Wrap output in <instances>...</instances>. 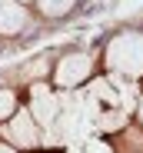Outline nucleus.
Wrapping results in <instances>:
<instances>
[{
  "label": "nucleus",
  "mask_w": 143,
  "mask_h": 153,
  "mask_svg": "<svg viewBox=\"0 0 143 153\" xmlns=\"http://www.w3.org/2000/svg\"><path fill=\"white\" fill-rule=\"evenodd\" d=\"M27 23H30V17L23 10V4H17V0H0V37H13Z\"/></svg>",
  "instance_id": "5"
},
{
  "label": "nucleus",
  "mask_w": 143,
  "mask_h": 153,
  "mask_svg": "<svg viewBox=\"0 0 143 153\" xmlns=\"http://www.w3.org/2000/svg\"><path fill=\"white\" fill-rule=\"evenodd\" d=\"M67 153H113V150L103 140H97V137H87V140L73 143V146H67Z\"/></svg>",
  "instance_id": "7"
},
{
  "label": "nucleus",
  "mask_w": 143,
  "mask_h": 153,
  "mask_svg": "<svg viewBox=\"0 0 143 153\" xmlns=\"http://www.w3.org/2000/svg\"><path fill=\"white\" fill-rule=\"evenodd\" d=\"M136 110H140V120H143V97H140V107H136Z\"/></svg>",
  "instance_id": "10"
},
{
  "label": "nucleus",
  "mask_w": 143,
  "mask_h": 153,
  "mask_svg": "<svg viewBox=\"0 0 143 153\" xmlns=\"http://www.w3.org/2000/svg\"><path fill=\"white\" fill-rule=\"evenodd\" d=\"M0 153H17V146H10V143H0Z\"/></svg>",
  "instance_id": "9"
},
{
  "label": "nucleus",
  "mask_w": 143,
  "mask_h": 153,
  "mask_svg": "<svg viewBox=\"0 0 143 153\" xmlns=\"http://www.w3.org/2000/svg\"><path fill=\"white\" fill-rule=\"evenodd\" d=\"M27 110L33 113V120L47 130V126L60 117V93H53L47 83H37V87L30 90V107H27Z\"/></svg>",
  "instance_id": "4"
},
{
  "label": "nucleus",
  "mask_w": 143,
  "mask_h": 153,
  "mask_svg": "<svg viewBox=\"0 0 143 153\" xmlns=\"http://www.w3.org/2000/svg\"><path fill=\"white\" fill-rule=\"evenodd\" d=\"M40 130H43V126L33 120L30 110H17L4 126H0L4 140H7L10 146H17V150H33V146L40 143Z\"/></svg>",
  "instance_id": "2"
},
{
  "label": "nucleus",
  "mask_w": 143,
  "mask_h": 153,
  "mask_svg": "<svg viewBox=\"0 0 143 153\" xmlns=\"http://www.w3.org/2000/svg\"><path fill=\"white\" fill-rule=\"evenodd\" d=\"M17 4H30V0H17Z\"/></svg>",
  "instance_id": "11"
},
{
  "label": "nucleus",
  "mask_w": 143,
  "mask_h": 153,
  "mask_svg": "<svg viewBox=\"0 0 143 153\" xmlns=\"http://www.w3.org/2000/svg\"><path fill=\"white\" fill-rule=\"evenodd\" d=\"M90 70H93V60L87 53H67L60 57V63L53 67V83L60 90H77L83 83H90Z\"/></svg>",
  "instance_id": "3"
},
{
  "label": "nucleus",
  "mask_w": 143,
  "mask_h": 153,
  "mask_svg": "<svg viewBox=\"0 0 143 153\" xmlns=\"http://www.w3.org/2000/svg\"><path fill=\"white\" fill-rule=\"evenodd\" d=\"M103 60H107V70L110 73L140 80V76H143V33L140 30L116 33L107 43V50H103Z\"/></svg>",
  "instance_id": "1"
},
{
  "label": "nucleus",
  "mask_w": 143,
  "mask_h": 153,
  "mask_svg": "<svg viewBox=\"0 0 143 153\" xmlns=\"http://www.w3.org/2000/svg\"><path fill=\"white\" fill-rule=\"evenodd\" d=\"M17 93L13 90H0V123H7L13 113H17Z\"/></svg>",
  "instance_id": "8"
},
{
  "label": "nucleus",
  "mask_w": 143,
  "mask_h": 153,
  "mask_svg": "<svg viewBox=\"0 0 143 153\" xmlns=\"http://www.w3.org/2000/svg\"><path fill=\"white\" fill-rule=\"evenodd\" d=\"M37 7L43 17H67L77 7V0H37Z\"/></svg>",
  "instance_id": "6"
}]
</instances>
